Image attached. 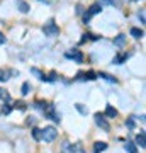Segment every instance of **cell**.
Returning <instances> with one entry per match:
<instances>
[{"instance_id":"obj_1","label":"cell","mask_w":146,"mask_h":153,"mask_svg":"<svg viewBox=\"0 0 146 153\" xmlns=\"http://www.w3.org/2000/svg\"><path fill=\"white\" fill-rule=\"evenodd\" d=\"M41 133H43V138L41 140H44V141H48V143H51L54 138L58 136V131H56V128H53V126H48V128L41 129Z\"/></svg>"},{"instance_id":"obj_2","label":"cell","mask_w":146,"mask_h":153,"mask_svg":"<svg viewBox=\"0 0 146 153\" xmlns=\"http://www.w3.org/2000/svg\"><path fill=\"white\" fill-rule=\"evenodd\" d=\"M43 33L46 34V36H58L60 29H58V26L54 24V21H48L43 26Z\"/></svg>"},{"instance_id":"obj_3","label":"cell","mask_w":146,"mask_h":153,"mask_svg":"<svg viewBox=\"0 0 146 153\" xmlns=\"http://www.w3.org/2000/svg\"><path fill=\"white\" fill-rule=\"evenodd\" d=\"M66 58H70V60L76 61V63H82L83 61V55H82L80 49H70V51H66Z\"/></svg>"},{"instance_id":"obj_4","label":"cell","mask_w":146,"mask_h":153,"mask_svg":"<svg viewBox=\"0 0 146 153\" xmlns=\"http://www.w3.org/2000/svg\"><path fill=\"white\" fill-rule=\"evenodd\" d=\"M95 124L99 126V128H102L104 131H109L110 129V126H109V123H107V119H105V116L104 114H95Z\"/></svg>"},{"instance_id":"obj_5","label":"cell","mask_w":146,"mask_h":153,"mask_svg":"<svg viewBox=\"0 0 146 153\" xmlns=\"http://www.w3.org/2000/svg\"><path fill=\"white\" fill-rule=\"evenodd\" d=\"M16 5H17V9H19L22 14H27V12H29V5H27V2H24V0H17Z\"/></svg>"},{"instance_id":"obj_6","label":"cell","mask_w":146,"mask_h":153,"mask_svg":"<svg viewBox=\"0 0 146 153\" xmlns=\"http://www.w3.org/2000/svg\"><path fill=\"white\" fill-rule=\"evenodd\" d=\"M104 150H107V143L104 141H97L93 145V153H102Z\"/></svg>"},{"instance_id":"obj_7","label":"cell","mask_w":146,"mask_h":153,"mask_svg":"<svg viewBox=\"0 0 146 153\" xmlns=\"http://www.w3.org/2000/svg\"><path fill=\"white\" fill-rule=\"evenodd\" d=\"M127 56H129V55H126V53H121V55L114 56L112 63H114V65H121V63H124V61L127 60Z\"/></svg>"},{"instance_id":"obj_8","label":"cell","mask_w":146,"mask_h":153,"mask_svg":"<svg viewBox=\"0 0 146 153\" xmlns=\"http://www.w3.org/2000/svg\"><path fill=\"white\" fill-rule=\"evenodd\" d=\"M124 150L127 153H138V146H136L133 141H126V145H124Z\"/></svg>"},{"instance_id":"obj_9","label":"cell","mask_w":146,"mask_h":153,"mask_svg":"<svg viewBox=\"0 0 146 153\" xmlns=\"http://www.w3.org/2000/svg\"><path fill=\"white\" fill-rule=\"evenodd\" d=\"M88 14H90V16H95V14H100V12H102V5H100V4H93L92 7H90V9H88Z\"/></svg>"},{"instance_id":"obj_10","label":"cell","mask_w":146,"mask_h":153,"mask_svg":"<svg viewBox=\"0 0 146 153\" xmlns=\"http://www.w3.org/2000/svg\"><path fill=\"white\" fill-rule=\"evenodd\" d=\"M136 145H139L141 148L146 146V138H145V131H141L138 136H136Z\"/></svg>"},{"instance_id":"obj_11","label":"cell","mask_w":146,"mask_h":153,"mask_svg":"<svg viewBox=\"0 0 146 153\" xmlns=\"http://www.w3.org/2000/svg\"><path fill=\"white\" fill-rule=\"evenodd\" d=\"M31 73H33V75H36L39 80H48V76L44 75L43 71L39 70V68H34V66H33V68H31Z\"/></svg>"},{"instance_id":"obj_12","label":"cell","mask_w":146,"mask_h":153,"mask_svg":"<svg viewBox=\"0 0 146 153\" xmlns=\"http://www.w3.org/2000/svg\"><path fill=\"white\" fill-rule=\"evenodd\" d=\"M112 43L116 44V46H124V44H126V36H124V34H119V36L114 39Z\"/></svg>"},{"instance_id":"obj_13","label":"cell","mask_w":146,"mask_h":153,"mask_svg":"<svg viewBox=\"0 0 146 153\" xmlns=\"http://www.w3.org/2000/svg\"><path fill=\"white\" fill-rule=\"evenodd\" d=\"M105 116H107V117H117V111L114 109L112 105H107V107H105Z\"/></svg>"},{"instance_id":"obj_14","label":"cell","mask_w":146,"mask_h":153,"mask_svg":"<svg viewBox=\"0 0 146 153\" xmlns=\"http://www.w3.org/2000/svg\"><path fill=\"white\" fill-rule=\"evenodd\" d=\"M131 36H133V38H143V36H145V33H143V29H138V27H133L131 29Z\"/></svg>"},{"instance_id":"obj_15","label":"cell","mask_w":146,"mask_h":153,"mask_svg":"<svg viewBox=\"0 0 146 153\" xmlns=\"http://www.w3.org/2000/svg\"><path fill=\"white\" fill-rule=\"evenodd\" d=\"M0 99L5 100V102H10V94L7 92L5 88H0Z\"/></svg>"},{"instance_id":"obj_16","label":"cell","mask_w":146,"mask_h":153,"mask_svg":"<svg viewBox=\"0 0 146 153\" xmlns=\"http://www.w3.org/2000/svg\"><path fill=\"white\" fill-rule=\"evenodd\" d=\"M33 138L36 140V141H41L43 133H41V129H39V128H34V129H33Z\"/></svg>"},{"instance_id":"obj_17","label":"cell","mask_w":146,"mask_h":153,"mask_svg":"<svg viewBox=\"0 0 146 153\" xmlns=\"http://www.w3.org/2000/svg\"><path fill=\"white\" fill-rule=\"evenodd\" d=\"M97 76H102V78H105V80H109V82H112V83H116V82H117V80H116L114 76L107 75V73H104V71H99V73H97Z\"/></svg>"},{"instance_id":"obj_18","label":"cell","mask_w":146,"mask_h":153,"mask_svg":"<svg viewBox=\"0 0 146 153\" xmlns=\"http://www.w3.org/2000/svg\"><path fill=\"white\" fill-rule=\"evenodd\" d=\"M29 90H31V83H29V82H24V83H22V90H21L22 95H27V94H29Z\"/></svg>"},{"instance_id":"obj_19","label":"cell","mask_w":146,"mask_h":153,"mask_svg":"<svg viewBox=\"0 0 146 153\" xmlns=\"http://www.w3.org/2000/svg\"><path fill=\"white\" fill-rule=\"evenodd\" d=\"M9 80V71L0 70V82H7Z\"/></svg>"},{"instance_id":"obj_20","label":"cell","mask_w":146,"mask_h":153,"mask_svg":"<svg viewBox=\"0 0 146 153\" xmlns=\"http://www.w3.org/2000/svg\"><path fill=\"white\" fill-rule=\"evenodd\" d=\"M36 107H38V109H41L44 112V111H46V107H48V102H43V100H38V102H36Z\"/></svg>"},{"instance_id":"obj_21","label":"cell","mask_w":146,"mask_h":153,"mask_svg":"<svg viewBox=\"0 0 146 153\" xmlns=\"http://www.w3.org/2000/svg\"><path fill=\"white\" fill-rule=\"evenodd\" d=\"M75 107L78 109V112H80V114H83V116H85L87 112H88V111H87V107H83L82 104H75Z\"/></svg>"},{"instance_id":"obj_22","label":"cell","mask_w":146,"mask_h":153,"mask_svg":"<svg viewBox=\"0 0 146 153\" xmlns=\"http://www.w3.org/2000/svg\"><path fill=\"white\" fill-rule=\"evenodd\" d=\"M10 111H12V107L9 104H5L4 107H2V112H4V114H10Z\"/></svg>"},{"instance_id":"obj_23","label":"cell","mask_w":146,"mask_h":153,"mask_svg":"<svg viewBox=\"0 0 146 153\" xmlns=\"http://www.w3.org/2000/svg\"><path fill=\"white\" fill-rule=\"evenodd\" d=\"M126 126H127V128H131V129H133V128H134V119H133V117H129V119L126 121Z\"/></svg>"},{"instance_id":"obj_24","label":"cell","mask_w":146,"mask_h":153,"mask_svg":"<svg viewBox=\"0 0 146 153\" xmlns=\"http://www.w3.org/2000/svg\"><path fill=\"white\" fill-rule=\"evenodd\" d=\"M138 17H139V21H141V22H145V10H143V9L138 12Z\"/></svg>"},{"instance_id":"obj_25","label":"cell","mask_w":146,"mask_h":153,"mask_svg":"<svg viewBox=\"0 0 146 153\" xmlns=\"http://www.w3.org/2000/svg\"><path fill=\"white\" fill-rule=\"evenodd\" d=\"M90 14H88V12H87V14H83V22H85V24H88V21H90Z\"/></svg>"},{"instance_id":"obj_26","label":"cell","mask_w":146,"mask_h":153,"mask_svg":"<svg viewBox=\"0 0 146 153\" xmlns=\"http://www.w3.org/2000/svg\"><path fill=\"white\" fill-rule=\"evenodd\" d=\"M16 107H19V109H22V111L26 109V105H24V102H17V105H16Z\"/></svg>"},{"instance_id":"obj_27","label":"cell","mask_w":146,"mask_h":153,"mask_svg":"<svg viewBox=\"0 0 146 153\" xmlns=\"http://www.w3.org/2000/svg\"><path fill=\"white\" fill-rule=\"evenodd\" d=\"M4 43H5V36L0 33V44H4Z\"/></svg>"},{"instance_id":"obj_28","label":"cell","mask_w":146,"mask_h":153,"mask_svg":"<svg viewBox=\"0 0 146 153\" xmlns=\"http://www.w3.org/2000/svg\"><path fill=\"white\" fill-rule=\"evenodd\" d=\"M34 123H36V119H34V117H29V119H27V124H34Z\"/></svg>"},{"instance_id":"obj_29","label":"cell","mask_w":146,"mask_h":153,"mask_svg":"<svg viewBox=\"0 0 146 153\" xmlns=\"http://www.w3.org/2000/svg\"><path fill=\"white\" fill-rule=\"evenodd\" d=\"M39 2H48V0H39Z\"/></svg>"}]
</instances>
